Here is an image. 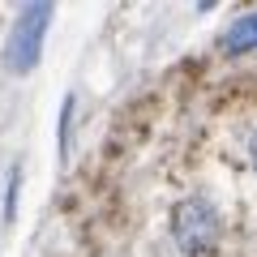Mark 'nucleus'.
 <instances>
[{
	"mask_svg": "<svg viewBox=\"0 0 257 257\" xmlns=\"http://www.w3.org/2000/svg\"><path fill=\"white\" fill-rule=\"evenodd\" d=\"M248 159H253V167H257V133H253V142H248Z\"/></svg>",
	"mask_w": 257,
	"mask_h": 257,
	"instance_id": "nucleus-4",
	"label": "nucleus"
},
{
	"mask_svg": "<svg viewBox=\"0 0 257 257\" xmlns=\"http://www.w3.org/2000/svg\"><path fill=\"white\" fill-rule=\"evenodd\" d=\"M52 5H26L13 22L9 39H5V64H9L13 73H30L43 56V30L52 22Z\"/></svg>",
	"mask_w": 257,
	"mask_h": 257,
	"instance_id": "nucleus-2",
	"label": "nucleus"
},
{
	"mask_svg": "<svg viewBox=\"0 0 257 257\" xmlns=\"http://www.w3.org/2000/svg\"><path fill=\"white\" fill-rule=\"evenodd\" d=\"M172 236L184 257H202L219 244V214L206 197H184L172 214Z\"/></svg>",
	"mask_w": 257,
	"mask_h": 257,
	"instance_id": "nucleus-1",
	"label": "nucleus"
},
{
	"mask_svg": "<svg viewBox=\"0 0 257 257\" xmlns=\"http://www.w3.org/2000/svg\"><path fill=\"white\" fill-rule=\"evenodd\" d=\"M257 47V13H244V18H236L227 26V35H223V52H253Z\"/></svg>",
	"mask_w": 257,
	"mask_h": 257,
	"instance_id": "nucleus-3",
	"label": "nucleus"
}]
</instances>
